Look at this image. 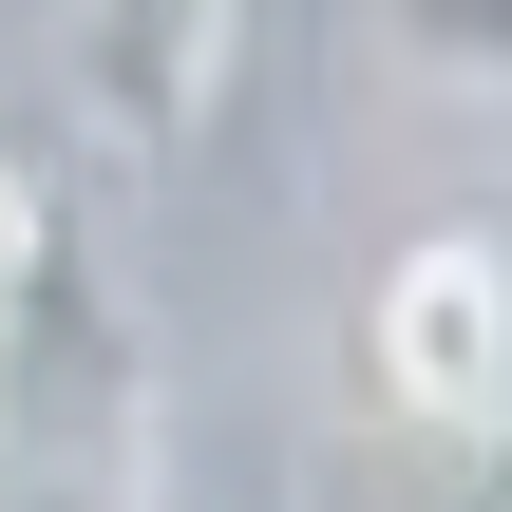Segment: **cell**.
I'll list each match as a JSON object with an SVG mask.
<instances>
[{
	"mask_svg": "<svg viewBox=\"0 0 512 512\" xmlns=\"http://www.w3.org/2000/svg\"><path fill=\"white\" fill-rule=\"evenodd\" d=\"M361 342H380V399H399L418 437L512 456V247H494V228L399 247V266H380V304H361Z\"/></svg>",
	"mask_w": 512,
	"mask_h": 512,
	"instance_id": "cell-2",
	"label": "cell"
},
{
	"mask_svg": "<svg viewBox=\"0 0 512 512\" xmlns=\"http://www.w3.org/2000/svg\"><path fill=\"white\" fill-rule=\"evenodd\" d=\"M380 57L418 95H512V0H380Z\"/></svg>",
	"mask_w": 512,
	"mask_h": 512,
	"instance_id": "cell-4",
	"label": "cell"
},
{
	"mask_svg": "<svg viewBox=\"0 0 512 512\" xmlns=\"http://www.w3.org/2000/svg\"><path fill=\"white\" fill-rule=\"evenodd\" d=\"M38 57L114 152H171L228 76V0H38Z\"/></svg>",
	"mask_w": 512,
	"mask_h": 512,
	"instance_id": "cell-3",
	"label": "cell"
},
{
	"mask_svg": "<svg viewBox=\"0 0 512 512\" xmlns=\"http://www.w3.org/2000/svg\"><path fill=\"white\" fill-rule=\"evenodd\" d=\"M0 512H171V380L114 228L0 152Z\"/></svg>",
	"mask_w": 512,
	"mask_h": 512,
	"instance_id": "cell-1",
	"label": "cell"
}]
</instances>
